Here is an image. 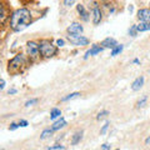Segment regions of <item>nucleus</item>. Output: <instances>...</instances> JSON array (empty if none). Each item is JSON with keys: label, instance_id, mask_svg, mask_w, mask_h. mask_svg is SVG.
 <instances>
[{"label": "nucleus", "instance_id": "28", "mask_svg": "<svg viewBox=\"0 0 150 150\" xmlns=\"http://www.w3.org/2000/svg\"><path fill=\"white\" fill-rule=\"evenodd\" d=\"M19 126H23V128H25V126H28V121L26 120H20V121H19Z\"/></svg>", "mask_w": 150, "mask_h": 150}, {"label": "nucleus", "instance_id": "8", "mask_svg": "<svg viewBox=\"0 0 150 150\" xmlns=\"http://www.w3.org/2000/svg\"><path fill=\"white\" fill-rule=\"evenodd\" d=\"M100 21H101V11L95 4V6L93 8V23L94 25H98Z\"/></svg>", "mask_w": 150, "mask_h": 150}, {"label": "nucleus", "instance_id": "31", "mask_svg": "<svg viewBox=\"0 0 150 150\" xmlns=\"http://www.w3.org/2000/svg\"><path fill=\"white\" fill-rule=\"evenodd\" d=\"M100 148H101V149H111V146H110L109 144H103Z\"/></svg>", "mask_w": 150, "mask_h": 150}, {"label": "nucleus", "instance_id": "36", "mask_svg": "<svg viewBox=\"0 0 150 150\" xmlns=\"http://www.w3.org/2000/svg\"><path fill=\"white\" fill-rule=\"evenodd\" d=\"M134 63L135 64H139V59H134Z\"/></svg>", "mask_w": 150, "mask_h": 150}, {"label": "nucleus", "instance_id": "9", "mask_svg": "<svg viewBox=\"0 0 150 150\" xmlns=\"http://www.w3.org/2000/svg\"><path fill=\"white\" fill-rule=\"evenodd\" d=\"M83 26L79 23H73L68 28V33L69 34H81L83 33Z\"/></svg>", "mask_w": 150, "mask_h": 150}, {"label": "nucleus", "instance_id": "18", "mask_svg": "<svg viewBox=\"0 0 150 150\" xmlns=\"http://www.w3.org/2000/svg\"><path fill=\"white\" fill-rule=\"evenodd\" d=\"M53 129H46V130H44L43 133H41V135H40V139H46V138H50L51 135H53Z\"/></svg>", "mask_w": 150, "mask_h": 150}, {"label": "nucleus", "instance_id": "26", "mask_svg": "<svg viewBox=\"0 0 150 150\" xmlns=\"http://www.w3.org/2000/svg\"><path fill=\"white\" fill-rule=\"evenodd\" d=\"M35 103H38V99L29 100V101H26V103H25V106H26V108H29V106H31L33 104H35Z\"/></svg>", "mask_w": 150, "mask_h": 150}, {"label": "nucleus", "instance_id": "17", "mask_svg": "<svg viewBox=\"0 0 150 150\" xmlns=\"http://www.w3.org/2000/svg\"><path fill=\"white\" fill-rule=\"evenodd\" d=\"M123 49H124V45H121V44L119 45L118 44L114 49H111V56H116L118 54H120L121 51H123Z\"/></svg>", "mask_w": 150, "mask_h": 150}, {"label": "nucleus", "instance_id": "12", "mask_svg": "<svg viewBox=\"0 0 150 150\" xmlns=\"http://www.w3.org/2000/svg\"><path fill=\"white\" fill-rule=\"evenodd\" d=\"M144 85V76H139L134 80V83L131 84V89H133L134 91H138L140 90V88Z\"/></svg>", "mask_w": 150, "mask_h": 150}, {"label": "nucleus", "instance_id": "1", "mask_svg": "<svg viewBox=\"0 0 150 150\" xmlns=\"http://www.w3.org/2000/svg\"><path fill=\"white\" fill-rule=\"evenodd\" d=\"M31 23V13L29 9H16L10 16V28L14 31H21Z\"/></svg>", "mask_w": 150, "mask_h": 150}, {"label": "nucleus", "instance_id": "22", "mask_svg": "<svg viewBox=\"0 0 150 150\" xmlns=\"http://www.w3.org/2000/svg\"><path fill=\"white\" fill-rule=\"evenodd\" d=\"M106 115H109V111H108V110H103V111H100L99 114L96 115V119L100 120V119H103V118H105Z\"/></svg>", "mask_w": 150, "mask_h": 150}, {"label": "nucleus", "instance_id": "24", "mask_svg": "<svg viewBox=\"0 0 150 150\" xmlns=\"http://www.w3.org/2000/svg\"><path fill=\"white\" fill-rule=\"evenodd\" d=\"M65 149V146H63V145H59V144H55L53 145V146H49L48 150H63Z\"/></svg>", "mask_w": 150, "mask_h": 150}, {"label": "nucleus", "instance_id": "19", "mask_svg": "<svg viewBox=\"0 0 150 150\" xmlns=\"http://www.w3.org/2000/svg\"><path fill=\"white\" fill-rule=\"evenodd\" d=\"M80 96V93H73V94H69L68 96H65L62 99V101H68V100H73L75 98H79Z\"/></svg>", "mask_w": 150, "mask_h": 150}, {"label": "nucleus", "instance_id": "10", "mask_svg": "<svg viewBox=\"0 0 150 150\" xmlns=\"http://www.w3.org/2000/svg\"><path fill=\"white\" fill-rule=\"evenodd\" d=\"M116 45H118V43H116V40L114 38H106V39H104L101 41V46L108 48V49H114Z\"/></svg>", "mask_w": 150, "mask_h": 150}, {"label": "nucleus", "instance_id": "16", "mask_svg": "<svg viewBox=\"0 0 150 150\" xmlns=\"http://www.w3.org/2000/svg\"><path fill=\"white\" fill-rule=\"evenodd\" d=\"M60 115H62V111H60V109H56V108H54V109L50 111V119L51 120H55L56 118H60Z\"/></svg>", "mask_w": 150, "mask_h": 150}, {"label": "nucleus", "instance_id": "7", "mask_svg": "<svg viewBox=\"0 0 150 150\" xmlns=\"http://www.w3.org/2000/svg\"><path fill=\"white\" fill-rule=\"evenodd\" d=\"M103 50H104V46H100V45H98V44L93 45V48H91L90 50H88V51H86V54H85V56H84V59H88L89 56H91V55L99 54V53H101Z\"/></svg>", "mask_w": 150, "mask_h": 150}, {"label": "nucleus", "instance_id": "3", "mask_svg": "<svg viewBox=\"0 0 150 150\" xmlns=\"http://www.w3.org/2000/svg\"><path fill=\"white\" fill-rule=\"evenodd\" d=\"M25 65L24 56L21 54H18L15 58H13L8 64V70L10 74H18L19 71H21V68Z\"/></svg>", "mask_w": 150, "mask_h": 150}, {"label": "nucleus", "instance_id": "27", "mask_svg": "<svg viewBox=\"0 0 150 150\" xmlns=\"http://www.w3.org/2000/svg\"><path fill=\"white\" fill-rule=\"evenodd\" d=\"M74 1H75V0H64V4L67 6H70V5H73V4H74Z\"/></svg>", "mask_w": 150, "mask_h": 150}, {"label": "nucleus", "instance_id": "29", "mask_svg": "<svg viewBox=\"0 0 150 150\" xmlns=\"http://www.w3.org/2000/svg\"><path fill=\"white\" fill-rule=\"evenodd\" d=\"M18 126H19V124H16V123H11L10 126H9V129H10V130H15Z\"/></svg>", "mask_w": 150, "mask_h": 150}, {"label": "nucleus", "instance_id": "23", "mask_svg": "<svg viewBox=\"0 0 150 150\" xmlns=\"http://www.w3.org/2000/svg\"><path fill=\"white\" fill-rule=\"evenodd\" d=\"M137 33H138V28H137V25H133L129 29V35L130 36H135L137 35Z\"/></svg>", "mask_w": 150, "mask_h": 150}, {"label": "nucleus", "instance_id": "21", "mask_svg": "<svg viewBox=\"0 0 150 150\" xmlns=\"http://www.w3.org/2000/svg\"><path fill=\"white\" fill-rule=\"evenodd\" d=\"M146 101H148V96H146V95H144L142 99H140V100L137 103V108H143L145 104H146Z\"/></svg>", "mask_w": 150, "mask_h": 150}, {"label": "nucleus", "instance_id": "30", "mask_svg": "<svg viewBox=\"0 0 150 150\" xmlns=\"http://www.w3.org/2000/svg\"><path fill=\"white\" fill-rule=\"evenodd\" d=\"M56 45H58V46H63L64 45V40L63 39H58V40H56Z\"/></svg>", "mask_w": 150, "mask_h": 150}, {"label": "nucleus", "instance_id": "2", "mask_svg": "<svg viewBox=\"0 0 150 150\" xmlns=\"http://www.w3.org/2000/svg\"><path fill=\"white\" fill-rule=\"evenodd\" d=\"M39 46H40V54L45 59L53 58V56L56 54V51H58V48H56L55 45H53V43L48 39L40 40Z\"/></svg>", "mask_w": 150, "mask_h": 150}, {"label": "nucleus", "instance_id": "6", "mask_svg": "<svg viewBox=\"0 0 150 150\" xmlns=\"http://www.w3.org/2000/svg\"><path fill=\"white\" fill-rule=\"evenodd\" d=\"M138 19L140 21H150V9H139Z\"/></svg>", "mask_w": 150, "mask_h": 150}, {"label": "nucleus", "instance_id": "20", "mask_svg": "<svg viewBox=\"0 0 150 150\" xmlns=\"http://www.w3.org/2000/svg\"><path fill=\"white\" fill-rule=\"evenodd\" d=\"M0 18H1V24H5V20L8 18V13H6V9L5 6H1V15H0Z\"/></svg>", "mask_w": 150, "mask_h": 150}, {"label": "nucleus", "instance_id": "34", "mask_svg": "<svg viewBox=\"0 0 150 150\" xmlns=\"http://www.w3.org/2000/svg\"><path fill=\"white\" fill-rule=\"evenodd\" d=\"M145 144H146V145H149V144H150V137H149V138H146V140H145Z\"/></svg>", "mask_w": 150, "mask_h": 150}, {"label": "nucleus", "instance_id": "5", "mask_svg": "<svg viewBox=\"0 0 150 150\" xmlns=\"http://www.w3.org/2000/svg\"><path fill=\"white\" fill-rule=\"evenodd\" d=\"M67 39L73 45H76V46H85V45L89 44V39H88V38L83 36L80 34H69L67 36Z\"/></svg>", "mask_w": 150, "mask_h": 150}, {"label": "nucleus", "instance_id": "15", "mask_svg": "<svg viewBox=\"0 0 150 150\" xmlns=\"http://www.w3.org/2000/svg\"><path fill=\"white\" fill-rule=\"evenodd\" d=\"M83 139V131H78L73 135V139H71V145H76L80 143V140Z\"/></svg>", "mask_w": 150, "mask_h": 150}, {"label": "nucleus", "instance_id": "35", "mask_svg": "<svg viewBox=\"0 0 150 150\" xmlns=\"http://www.w3.org/2000/svg\"><path fill=\"white\" fill-rule=\"evenodd\" d=\"M129 11H130V13L133 11V5H130V6H129Z\"/></svg>", "mask_w": 150, "mask_h": 150}, {"label": "nucleus", "instance_id": "33", "mask_svg": "<svg viewBox=\"0 0 150 150\" xmlns=\"http://www.w3.org/2000/svg\"><path fill=\"white\" fill-rule=\"evenodd\" d=\"M15 93H16L15 89H11V90H9V95H10V94H15Z\"/></svg>", "mask_w": 150, "mask_h": 150}, {"label": "nucleus", "instance_id": "11", "mask_svg": "<svg viewBox=\"0 0 150 150\" xmlns=\"http://www.w3.org/2000/svg\"><path fill=\"white\" fill-rule=\"evenodd\" d=\"M76 10H78L79 15H80V18L83 19L84 21H88L89 20V14L85 10V8H84L83 4H79V5H76Z\"/></svg>", "mask_w": 150, "mask_h": 150}, {"label": "nucleus", "instance_id": "25", "mask_svg": "<svg viewBox=\"0 0 150 150\" xmlns=\"http://www.w3.org/2000/svg\"><path fill=\"white\" fill-rule=\"evenodd\" d=\"M110 126V123H105L104 125H103V128H101V130H100V135H104L105 133H106V130H108V128Z\"/></svg>", "mask_w": 150, "mask_h": 150}, {"label": "nucleus", "instance_id": "13", "mask_svg": "<svg viewBox=\"0 0 150 150\" xmlns=\"http://www.w3.org/2000/svg\"><path fill=\"white\" fill-rule=\"evenodd\" d=\"M65 125H67V121H65V119H64V118H60L58 121H55V123L53 124V126H51V129H53V130L55 131V130H59V129L64 128Z\"/></svg>", "mask_w": 150, "mask_h": 150}, {"label": "nucleus", "instance_id": "14", "mask_svg": "<svg viewBox=\"0 0 150 150\" xmlns=\"http://www.w3.org/2000/svg\"><path fill=\"white\" fill-rule=\"evenodd\" d=\"M138 28V31H148L150 30V21H140L139 24L137 25Z\"/></svg>", "mask_w": 150, "mask_h": 150}, {"label": "nucleus", "instance_id": "32", "mask_svg": "<svg viewBox=\"0 0 150 150\" xmlns=\"http://www.w3.org/2000/svg\"><path fill=\"white\" fill-rule=\"evenodd\" d=\"M4 86H5V80L1 79V81H0V89H4Z\"/></svg>", "mask_w": 150, "mask_h": 150}, {"label": "nucleus", "instance_id": "4", "mask_svg": "<svg viewBox=\"0 0 150 150\" xmlns=\"http://www.w3.org/2000/svg\"><path fill=\"white\" fill-rule=\"evenodd\" d=\"M26 51L31 60H36L40 56V46L38 43H35V41H28Z\"/></svg>", "mask_w": 150, "mask_h": 150}]
</instances>
